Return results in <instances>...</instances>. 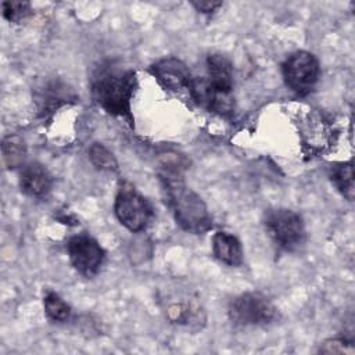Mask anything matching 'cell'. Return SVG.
<instances>
[{"instance_id":"obj_7","label":"cell","mask_w":355,"mask_h":355,"mask_svg":"<svg viewBox=\"0 0 355 355\" xmlns=\"http://www.w3.org/2000/svg\"><path fill=\"white\" fill-rule=\"evenodd\" d=\"M207 80L215 92L219 110L218 114L227 115L234 108L233 98V64L222 53H212L207 57Z\"/></svg>"},{"instance_id":"obj_4","label":"cell","mask_w":355,"mask_h":355,"mask_svg":"<svg viewBox=\"0 0 355 355\" xmlns=\"http://www.w3.org/2000/svg\"><path fill=\"white\" fill-rule=\"evenodd\" d=\"M227 315L236 326H265L276 319L277 309L265 294L247 291L230 301Z\"/></svg>"},{"instance_id":"obj_15","label":"cell","mask_w":355,"mask_h":355,"mask_svg":"<svg viewBox=\"0 0 355 355\" xmlns=\"http://www.w3.org/2000/svg\"><path fill=\"white\" fill-rule=\"evenodd\" d=\"M43 304L47 318L53 322H65L71 315V306L57 293H47Z\"/></svg>"},{"instance_id":"obj_5","label":"cell","mask_w":355,"mask_h":355,"mask_svg":"<svg viewBox=\"0 0 355 355\" xmlns=\"http://www.w3.org/2000/svg\"><path fill=\"white\" fill-rule=\"evenodd\" d=\"M116 219L128 230L137 233L147 227L153 208L150 202L130 183H122L114 202Z\"/></svg>"},{"instance_id":"obj_12","label":"cell","mask_w":355,"mask_h":355,"mask_svg":"<svg viewBox=\"0 0 355 355\" xmlns=\"http://www.w3.org/2000/svg\"><path fill=\"white\" fill-rule=\"evenodd\" d=\"M166 319L175 324L189 327L196 326V329H201V326L205 324L207 316L200 304L194 301H182L173 302L166 308Z\"/></svg>"},{"instance_id":"obj_17","label":"cell","mask_w":355,"mask_h":355,"mask_svg":"<svg viewBox=\"0 0 355 355\" xmlns=\"http://www.w3.org/2000/svg\"><path fill=\"white\" fill-rule=\"evenodd\" d=\"M3 17L10 22H21L32 14L29 1H3Z\"/></svg>"},{"instance_id":"obj_14","label":"cell","mask_w":355,"mask_h":355,"mask_svg":"<svg viewBox=\"0 0 355 355\" xmlns=\"http://www.w3.org/2000/svg\"><path fill=\"white\" fill-rule=\"evenodd\" d=\"M331 183L336 189L345 197L348 201L354 200L355 189H354V166L352 162H344L333 168L330 175Z\"/></svg>"},{"instance_id":"obj_2","label":"cell","mask_w":355,"mask_h":355,"mask_svg":"<svg viewBox=\"0 0 355 355\" xmlns=\"http://www.w3.org/2000/svg\"><path fill=\"white\" fill-rule=\"evenodd\" d=\"M135 89V71L122 68L114 62L101 64L92 76V94L94 101L108 114L122 116L129 123L133 122L130 103Z\"/></svg>"},{"instance_id":"obj_11","label":"cell","mask_w":355,"mask_h":355,"mask_svg":"<svg viewBox=\"0 0 355 355\" xmlns=\"http://www.w3.org/2000/svg\"><path fill=\"white\" fill-rule=\"evenodd\" d=\"M212 252L216 259L229 266H240L243 263L241 243L227 232H216L212 236Z\"/></svg>"},{"instance_id":"obj_16","label":"cell","mask_w":355,"mask_h":355,"mask_svg":"<svg viewBox=\"0 0 355 355\" xmlns=\"http://www.w3.org/2000/svg\"><path fill=\"white\" fill-rule=\"evenodd\" d=\"M89 158L92 164L100 169L107 172L118 171V162L114 154L101 143H93L89 148Z\"/></svg>"},{"instance_id":"obj_10","label":"cell","mask_w":355,"mask_h":355,"mask_svg":"<svg viewBox=\"0 0 355 355\" xmlns=\"http://www.w3.org/2000/svg\"><path fill=\"white\" fill-rule=\"evenodd\" d=\"M53 186V176L39 162H29L22 166L19 172V189L24 194L31 197L46 196Z\"/></svg>"},{"instance_id":"obj_8","label":"cell","mask_w":355,"mask_h":355,"mask_svg":"<svg viewBox=\"0 0 355 355\" xmlns=\"http://www.w3.org/2000/svg\"><path fill=\"white\" fill-rule=\"evenodd\" d=\"M67 251L73 269L86 277L94 276L105 258L103 247L89 234L72 236L67 243Z\"/></svg>"},{"instance_id":"obj_19","label":"cell","mask_w":355,"mask_h":355,"mask_svg":"<svg viewBox=\"0 0 355 355\" xmlns=\"http://www.w3.org/2000/svg\"><path fill=\"white\" fill-rule=\"evenodd\" d=\"M191 6L200 11V12H204V14H209V12H214L218 7L222 6V1H214V0H201V1H196L193 0L191 1Z\"/></svg>"},{"instance_id":"obj_18","label":"cell","mask_w":355,"mask_h":355,"mask_svg":"<svg viewBox=\"0 0 355 355\" xmlns=\"http://www.w3.org/2000/svg\"><path fill=\"white\" fill-rule=\"evenodd\" d=\"M319 352L322 354H348V355H354L355 349L352 343H349L345 338H327L320 344Z\"/></svg>"},{"instance_id":"obj_9","label":"cell","mask_w":355,"mask_h":355,"mask_svg":"<svg viewBox=\"0 0 355 355\" xmlns=\"http://www.w3.org/2000/svg\"><path fill=\"white\" fill-rule=\"evenodd\" d=\"M150 72L155 80L169 92H179L186 87L189 89L193 79L187 65L176 57H166L157 61L151 65Z\"/></svg>"},{"instance_id":"obj_3","label":"cell","mask_w":355,"mask_h":355,"mask_svg":"<svg viewBox=\"0 0 355 355\" xmlns=\"http://www.w3.org/2000/svg\"><path fill=\"white\" fill-rule=\"evenodd\" d=\"M263 225L270 240L283 251L291 252L305 241L302 216L288 208H273L265 212Z\"/></svg>"},{"instance_id":"obj_13","label":"cell","mask_w":355,"mask_h":355,"mask_svg":"<svg viewBox=\"0 0 355 355\" xmlns=\"http://www.w3.org/2000/svg\"><path fill=\"white\" fill-rule=\"evenodd\" d=\"M3 161L7 168L14 169L24 165L26 158V144L24 139L18 135H8L1 141Z\"/></svg>"},{"instance_id":"obj_1","label":"cell","mask_w":355,"mask_h":355,"mask_svg":"<svg viewBox=\"0 0 355 355\" xmlns=\"http://www.w3.org/2000/svg\"><path fill=\"white\" fill-rule=\"evenodd\" d=\"M186 166L178 159H165L159 166V182L166 205L176 223L193 234H204L212 227V218L201 197L186 186L183 169Z\"/></svg>"},{"instance_id":"obj_6","label":"cell","mask_w":355,"mask_h":355,"mask_svg":"<svg viewBox=\"0 0 355 355\" xmlns=\"http://www.w3.org/2000/svg\"><path fill=\"white\" fill-rule=\"evenodd\" d=\"M282 73L288 89L298 96H305L318 83L320 73L319 61L311 51L298 50L291 53L282 64Z\"/></svg>"}]
</instances>
